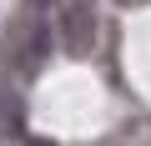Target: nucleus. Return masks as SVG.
<instances>
[{
  "instance_id": "1",
  "label": "nucleus",
  "mask_w": 151,
  "mask_h": 146,
  "mask_svg": "<svg viewBox=\"0 0 151 146\" xmlns=\"http://www.w3.org/2000/svg\"><path fill=\"white\" fill-rule=\"evenodd\" d=\"M55 35H60V50H70V55H86L91 45H96V15H91V5H65L60 10V20H55Z\"/></svg>"
},
{
  "instance_id": "2",
  "label": "nucleus",
  "mask_w": 151,
  "mask_h": 146,
  "mask_svg": "<svg viewBox=\"0 0 151 146\" xmlns=\"http://www.w3.org/2000/svg\"><path fill=\"white\" fill-rule=\"evenodd\" d=\"M50 55V25H25V35H20V50H15V60H20V76H35L40 70V60Z\"/></svg>"
}]
</instances>
